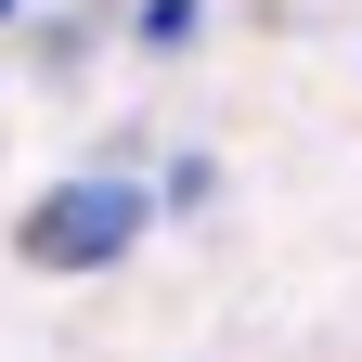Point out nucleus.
Segmentation results:
<instances>
[{
  "label": "nucleus",
  "mask_w": 362,
  "mask_h": 362,
  "mask_svg": "<svg viewBox=\"0 0 362 362\" xmlns=\"http://www.w3.org/2000/svg\"><path fill=\"white\" fill-rule=\"evenodd\" d=\"M143 39L168 52V39H194V0H143Z\"/></svg>",
  "instance_id": "nucleus-2"
},
{
  "label": "nucleus",
  "mask_w": 362,
  "mask_h": 362,
  "mask_svg": "<svg viewBox=\"0 0 362 362\" xmlns=\"http://www.w3.org/2000/svg\"><path fill=\"white\" fill-rule=\"evenodd\" d=\"M0 13H13V0H0Z\"/></svg>",
  "instance_id": "nucleus-3"
},
{
  "label": "nucleus",
  "mask_w": 362,
  "mask_h": 362,
  "mask_svg": "<svg viewBox=\"0 0 362 362\" xmlns=\"http://www.w3.org/2000/svg\"><path fill=\"white\" fill-rule=\"evenodd\" d=\"M129 233H143V181L78 168V181H52V194L13 220V259H26V272H104Z\"/></svg>",
  "instance_id": "nucleus-1"
}]
</instances>
